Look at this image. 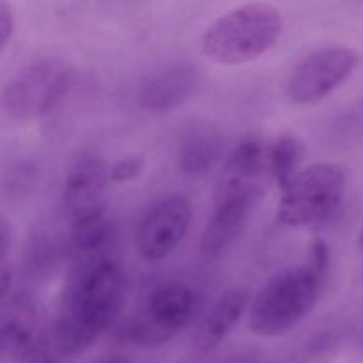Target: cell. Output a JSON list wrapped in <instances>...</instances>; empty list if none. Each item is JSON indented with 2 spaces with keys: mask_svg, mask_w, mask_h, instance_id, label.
<instances>
[{
  "mask_svg": "<svg viewBox=\"0 0 363 363\" xmlns=\"http://www.w3.org/2000/svg\"><path fill=\"white\" fill-rule=\"evenodd\" d=\"M4 351V340H2V335H0V353Z\"/></svg>",
  "mask_w": 363,
  "mask_h": 363,
  "instance_id": "cb8c5ba5",
  "label": "cell"
},
{
  "mask_svg": "<svg viewBox=\"0 0 363 363\" xmlns=\"http://www.w3.org/2000/svg\"><path fill=\"white\" fill-rule=\"evenodd\" d=\"M223 152V135L211 121L186 124L177 145V165L188 177H202L215 169Z\"/></svg>",
  "mask_w": 363,
  "mask_h": 363,
  "instance_id": "7c38bea8",
  "label": "cell"
},
{
  "mask_svg": "<svg viewBox=\"0 0 363 363\" xmlns=\"http://www.w3.org/2000/svg\"><path fill=\"white\" fill-rule=\"evenodd\" d=\"M99 363H130V360L124 357H108L105 360H101Z\"/></svg>",
  "mask_w": 363,
  "mask_h": 363,
  "instance_id": "7402d4cb",
  "label": "cell"
},
{
  "mask_svg": "<svg viewBox=\"0 0 363 363\" xmlns=\"http://www.w3.org/2000/svg\"><path fill=\"white\" fill-rule=\"evenodd\" d=\"M191 202L184 194H167L156 199L142 215L137 227V252L144 261L169 257L186 236L191 223Z\"/></svg>",
  "mask_w": 363,
  "mask_h": 363,
  "instance_id": "9c48e42d",
  "label": "cell"
},
{
  "mask_svg": "<svg viewBox=\"0 0 363 363\" xmlns=\"http://www.w3.org/2000/svg\"><path fill=\"white\" fill-rule=\"evenodd\" d=\"M250 303V293L245 287L225 291L209 311L202 315L194 332V350L209 353L225 340Z\"/></svg>",
  "mask_w": 363,
  "mask_h": 363,
  "instance_id": "5bb4252c",
  "label": "cell"
},
{
  "mask_svg": "<svg viewBox=\"0 0 363 363\" xmlns=\"http://www.w3.org/2000/svg\"><path fill=\"white\" fill-rule=\"evenodd\" d=\"M358 247H360V250L363 252V225L360 229V234H358Z\"/></svg>",
  "mask_w": 363,
  "mask_h": 363,
  "instance_id": "603a6c76",
  "label": "cell"
},
{
  "mask_svg": "<svg viewBox=\"0 0 363 363\" xmlns=\"http://www.w3.org/2000/svg\"><path fill=\"white\" fill-rule=\"evenodd\" d=\"M360 64V53L350 46H325L294 66L286 94L294 105H315L350 80Z\"/></svg>",
  "mask_w": 363,
  "mask_h": 363,
  "instance_id": "ba28073f",
  "label": "cell"
},
{
  "mask_svg": "<svg viewBox=\"0 0 363 363\" xmlns=\"http://www.w3.org/2000/svg\"><path fill=\"white\" fill-rule=\"evenodd\" d=\"M74 69L62 59H43L18 71L2 94V106L16 121L50 116L69 92Z\"/></svg>",
  "mask_w": 363,
  "mask_h": 363,
  "instance_id": "5b68a950",
  "label": "cell"
},
{
  "mask_svg": "<svg viewBox=\"0 0 363 363\" xmlns=\"http://www.w3.org/2000/svg\"><path fill=\"white\" fill-rule=\"evenodd\" d=\"M145 169V158L142 155H130L117 160L108 167V181L113 184L131 183L142 176Z\"/></svg>",
  "mask_w": 363,
  "mask_h": 363,
  "instance_id": "e0dca14e",
  "label": "cell"
},
{
  "mask_svg": "<svg viewBox=\"0 0 363 363\" xmlns=\"http://www.w3.org/2000/svg\"><path fill=\"white\" fill-rule=\"evenodd\" d=\"M282 28V14L272 4H243L206 28L202 53L218 66H243L268 53L279 43Z\"/></svg>",
  "mask_w": 363,
  "mask_h": 363,
  "instance_id": "3957f363",
  "label": "cell"
},
{
  "mask_svg": "<svg viewBox=\"0 0 363 363\" xmlns=\"http://www.w3.org/2000/svg\"><path fill=\"white\" fill-rule=\"evenodd\" d=\"M108 167L99 156H78L64 181L62 206L71 225L105 216Z\"/></svg>",
  "mask_w": 363,
  "mask_h": 363,
  "instance_id": "30bf717a",
  "label": "cell"
},
{
  "mask_svg": "<svg viewBox=\"0 0 363 363\" xmlns=\"http://www.w3.org/2000/svg\"><path fill=\"white\" fill-rule=\"evenodd\" d=\"M110 241H112V225L106 220V215L71 225L69 245L77 257L106 255L105 250Z\"/></svg>",
  "mask_w": 363,
  "mask_h": 363,
  "instance_id": "2e32d148",
  "label": "cell"
},
{
  "mask_svg": "<svg viewBox=\"0 0 363 363\" xmlns=\"http://www.w3.org/2000/svg\"><path fill=\"white\" fill-rule=\"evenodd\" d=\"M126 294L128 279L119 262L108 255L77 257L53 326L57 350L64 354L87 351L121 318Z\"/></svg>",
  "mask_w": 363,
  "mask_h": 363,
  "instance_id": "6da1fadb",
  "label": "cell"
},
{
  "mask_svg": "<svg viewBox=\"0 0 363 363\" xmlns=\"http://www.w3.org/2000/svg\"><path fill=\"white\" fill-rule=\"evenodd\" d=\"M195 312L194 291L183 284L162 286L147 298L137 315L130 319L124 337L135 346L152 350L176 337Z\"/></svg>",
  "mask_w": 363,
  "mask_h": 363,
  "instance_id": "52a82bcc",
  "label": "cell"
},
{
  "mask_svg": "<svg viewBox=\"0 0 363 363\" xmlns=\"http://www.w3.org/2000/svg\"><path fill=\"white\" fill-rule=\"evenodd\" d=\"M347 186L340 163L323 162L301 169L282 190L277 218L287 227H315L339 213Z\"/></svg>",
  "mask_w": 363,
  "mask_h": 363,
  "instance_id": "277c9868",
  "label": "cell"
},
{
  "mask_svg": "<svg viewBox=\"0 0 363 363\" xmlns=\"http://www.w3.org/2000/svg\"><path fill=\"white\" fill-rule=\"evenodd\" d=\"M41 363H55V362H41Z\"/></svg>",
  "mask_w": 363,
  "mask_h": 363,
  "instance_id": "d4e9b609",
  "label": "cell"
},
{
  "mask_svg": "<svg viewBox=\"0 0 363 363\" xmlns=\"http://www.w3.org/2000/svg\"><path fill=\"white\" fill-rule=\"evenodd\" d=\"M11 280H13V273H11L9 266L6 262H2V259H0V300H4L6 294L9 293Z\"/></svg>",
  "mask_w": 363,
  "mask_h": 363,
  "instance_id": "d6986e66",
  "label": "cell"
},
{
  "mask_svg": "<svg viewBox=\"0 0 363 363\" xmlns=\"http://www.w3.org/2000/svg\"><path fill=\"white\" fill-rule=\"evenodd\" d=\"M328 268V245L315 240L305 264L277 272L252 298L248 312L250 332L272 339L296 328L318 305Z\"/></svg>",
  "mask_w": 363,
  "mask_h": 363,
  "instance_id": "7a4b0ae2",
  "label": "cell"
},
{
  "mask_svg": "<svg viewBox=\"0 0 363 363\" xmlns=\"http://www.w3.org/2000/svg\"><path fill=\"white\" fill-rule=\"evenodd\" d=\"M9 236H11V223L9 220L6 218V215L0 211V255H2V252L6 250L7 243H9Z\"/></svg>",
  "mask_w": 363,
  "mask_h": 363,
  "instance_id": "ffe728a7",
  "label": "cell"
},
{
  "mask_svg": "<svg viewBox=\"0 0 363 363\" xmlns=\"http://www.w3.org/2000/svg\"><path fill=\"white\" fill-rule=\"evenodd\" d=\"M305 158V145L296 135L282 133L273 142L266 144V169L269 181H275L280 190L300 172Z\"/></svg>",
  "mask_w": 363,
  "mask_h": 363,
  "instance_id": "9a60e30c",
  "label": "cell"
},
{
  "mask_svg": "<svg viewBox=\"0 0 363 363\" xmlns=\"http://www.w3.org/2000/svg\"><path fill=\"white\" fill-rule=\"evenodd\" d=\"M4 350L27 357L41 350L45 342V319L34 300L18 296L7 305L0 321Z\"/></svg>",
  "mask_w": 363,
  "mask_h": 363,
  "instance_id": "4fadbf2b",
  "label": "cell"
},
{
  "mask_svg": "<svg viewBox=\"0 0 363 363\" xmlns=\"http://www.w3.org/2000/svg\"><path fill=\"white\" fill-rule=\"evenodd\" d=\"M201 69L191 62H174L149 74L137 92V106L165 113L190 101L201 85Z\"/></svg>",
  "mask_w": 363,
  "mask_h": 363,
  "instance_id": "8fae6325",
  "label": "cell"
},
{
  "mask_svg": "<svg viewBox=\"0 0 363 363\" xmlns=\"http://www.w3.org/2000/svg\"><path fill=\"white\" fill-rule=\"evenodd\" d=\"M266 145L257 138H247L227 156L215 188L213 211L252 218L268 186Z\"/></svg>",
  "mask_w": 363,
  "mask_h": 363,
  "instance_id": "8992f818",
  "label": "cell"
},
{
  "mask_svg": "<svg viewBox=\"0 0 363 363\" xmlns=\"http://www.w3.org/2000/svg\"><path fill=\"white\" fill-rule=\"evenodd\" d=\"M14 30V14L9 4L0 2V52L6 48Z\"/></svg>",
  "mask_w": 363,
  "mask_h": 363,
  "instance_id": "ac0fdd59",
  "label": "cell"
},
{
  "mask_svg": "<svg viewBox=\"0 0 363 363\" xmlns=\"http://www.w3.org/2000/svg\"><path fill=\"white\" fill-rule=\"evenodd\" d=\"M223 363H259V360L254 354H234Z\"/></svg>",
  "mask_w": 363,
  "mask_h": 363,
  "instance_id": "44dd1931",
  "label": "cell"
}]
</instances>
